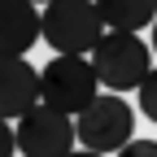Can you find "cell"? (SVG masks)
<instances>
[{
  "instance_id": "cell-1",
  "label": "cell",
  "mask_w": 157,
  "mask_h": 157,
  "mask_svg": "<svg viewBox=\"0 0 157 157\" xmlns=\"http://www.w3.org/2000/svg\"><path fill=\"white\" fill-rule=\"evenodd\" d=\"M92 66L109 92H131L153 70V44H144L140 31H105V39L92 48Z\"/></svg>"
},
{
  "instance_id": "cell-2",
  "label": "cell",
  "mask_w": 157,
  "mask_h": 157,
  "mask_svg": "<svg viewBox=\"0 0 157 157\" xmlns=\"http://www.w3.org/2000/svg\"><path fill=\"white\" fill-rule=\"evenodd\" d=\"M96 96H101V74L87 52H57L44 66V105L78 118Z\"/></svg>"
},
{
  "instance_id": "cell-3",
  "label": "cell",
  "mask_w": 157,
  "mask_h": 157,
  "mask_svg": "<svg viewBox=\"0 0 157 157\" xmlns=\"http://www.w3.org/2000/svg\"><path fill=\"white\" fill-rule=\"evenodd\" d=\"M44 39L57 52H87L105 39V17L96 0H48L44 5Z\"/></svg>"
},
{
  "instance_id": "cell-4",
  "label": "cell",
  "mask_w": 157,
  "mask_h": 157,
  "mask_svg": "<svg viewBox=\"0 0 157 157\" xmlns=\"http://www.w3.org/2000/svg\"><path fill=\"white\" fill-rule=\"evenodd\" d=\"M78 127V144L96 148V153H118L122 144L135 140V109L122 101V92H101L96 101L74 118Z\"/></svg>"
},
{
  "instance_id": "cell-5",
  "label": "cell",
  "mask_w": 157,
  "mask_h": 157,
  "mask_svg": "<svg viewBox=\"0 0 157 157\" xmlns=\"http://www.w3.org/2000/svg\"><path fill=\"white\" fill-rule=\"evenodd\" d=\"M78 127L70 122V113L52 105H35L31 113L17 118V153L22 157H66L74 153Z\"/></svg>"
},
{
  "instance_id": "cell-6",
  "label": "cell",
  "mask_w": 157,
  "mask_h": 157,
  "mask_svg": "<svg viewBox=\"0 0 157 157\" xmlns=\"http://www.w3.org/2000/svg\"><path fill=\"white\" fill-rule=\"evenodd\" d=\"M35 105H44V70H35L26 57H17L9 78H5V92H0V113L5 118H22Z\"/></svg>"
},
{
  "instance_id": "cell-7",
  "label": "cell",
  "mask_w": 157,
  "mask_h": 157,
  "mask_svg": "<svg viewBox=\"0 0 157 157\" xmlns=\"http://www.w3.org/2000/svg\"><path fill=\"white\" fill-rule=\"evenodd\" d=\"M0 13H5V22H9L13 52L17 57L44 35V13H35V0H0Z\"/></svg>"
},
{
  "instance_id": "cell-8",
  "label": "cell",
  "mask_w": 157,
  "mask_h": 157,
  "mask_svg": "<svg viewBox=\"0 0 157 157\" xmlns=\"http://www.w3.org/2000/svg\"><path fill=\"white\" fill-rule=\"evenodd\" d=\"M109 31H144L157 22V0H96Z\"/></svg>"
},
{
  "instance_id": "cell-9",
  "label": "cell",
  "mask_w": 157,
  "mask_h": 157,
  "mask_svg": "<svg viewBox=\"0 0 157 157\" xmlns=\"http://www.w3.org/2000/svg\"><path fill=\"white\" fill-rule=\"evenodd\" d=\"M135 92H140V113L148 118V122H157V66L148 70V78H144Z\"/></svg>"
},
{
  "instance_id": "cell-10",
  "label": "cell",
  "mask_w": 157,
  "mask_h": 157,
  "mask_svg": "<svg viewBox=\"0 0 157 157\" xmlns=\"http://www.w3.org/2000/svg\"><path fill=\"white\" fill-rule=\"evenodd\" d=\"M118 157H157V140H131L118 148Z\"/></svg>"
},
{
  "instance_id": "cell-11",
  "label": "cell",
  "mask_w": 157,
  "mask_h": 157,
  "mask_svg": "<svg viewBox=\"0 0 157 157\" xmlns=\"http://www.w3.org/2000/svg\"><path fill=\"white\" fill-rule=\"evenodd\" d=\"M66 157H105V153H96V148H83V153H66Z\"/></svg>"
},
{
  "instance_id": "cell-12",
  "label": "cell",
  "mask_w": 157,
  "mask_h": 157,
  "mask_svg": "<svg viewBox=\"0 0 157 157\" xmlns=\"http://www.w3.org/2000/svg\"><path fill=\"white\" fill-rule=\"evenodd\" d=\"M153 52H157V22H153Z\"/></svg>"
},
{
  "instance_id": "cell-13",
  "label": "cell",
  "mask_w": 157,
  "mask_h": 157,
  "mask_svg": "<svg viewBox=\"0 0 157 157\" xmlns=\"http://www.w3.org/2000/svg\"><path fill=\"white\" fill-rule=\"evenodd\" d=\"M35 5H48V0H35Z\"/></svg>"
}]
</instances>
